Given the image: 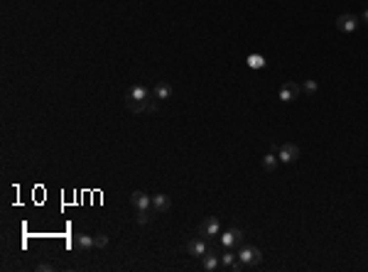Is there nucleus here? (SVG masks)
Wrapping results in <instances>:
<instances>
[{
    "mask_svg": "<svg viewBox=\"0 0 368 272\" xmlns=\"http://www.w3.org/2000/svg\"><path fill=\"white\" fill-rule=\"evenodd\" d=\"M150 98H152V91L143 83H135L125 91V108L133 111V113H143V111H147Z\"/></svg>",
    "mask_w": 368,
    "mask_h": 272,
    "instance_id": "nucleus-1",
    "label": "nucleus"
},
{
    "mask_svg": "<svg viewBox=\"0 0 368 272\" xmlns=\"http://www.w3.org/2000/svg\"><path fill=\"white\" fill-rule=\"evenodd\" d=\"M238 260L243 263V268H255V265L263 263V253H260V248H255V245H243V248L238 250Z\"/></svg>",
    "mask_w": 368,
    "mask_h": 272,
    "instance_id": "nucleus-2",
    "label": "nucleus"
},
{
    "mask_svg": "<svg viewBox=\"0 0 368 272\" xmlns=\"http://www.w3.org/2000/svg\"><path fill=\"white\" fill-rule=\"evenodd\" d=\"M359 20H361L359 15H354V12H344V15L336 17V30L344 32V35H351V32H356Z\"/></svg>",
    "mask_w": 368,
    "mask_h": 272,
    "instance_id": "nucleus-3",
    "label": "nucleus"
},
{
    "mask_svg": "<svg viewBox=\"0 0 368 272\" xmlns=\"http://www.w3.org/2000/svg\"><path fill=\"white\" fill-rule=\"evenodd\" d=\"M275 152H278V157H280V162H283V164H292V162L299 159V147H297L294 142H285V145H280Z\"/></svg>",
    "mask_w": 368,
    "mask_h": 272,
    "instance_id": "nucleus-4",
    "label": "nucleus"
},
{
    "mask_svg": "<svg viewBox=\"0 0 368 272\" xmlns=\"http://www.w3.org/2000/svg\"><path fill=\"white\" fill-rule=\"evenodd\" d=\"M199 235L202 238H214V235H221V223L216 216H209V218H204L202 221V226H199Z\"/></svg>",
    "mask_w": 368,
    "mask_h": 272,
    "instance_id": "nucleus-5",
    "label": "nucleus"
},
{
    "mask_svg": "<svg viewBox=\"0 0 368 272\" xmlns=\"http://www.w3.org/2000/svg\"><path fill=\"white\" fill-rule=\"evenodd\" d=\"M299 93H302V86H297L294 81H287V83H283V86H280L278 98H280L283 103H292V101L299 98Z\"/></svg>",
    "mask_w": 368,
    "mask_h": 272,
    "instance_id": "nucleus-6",
    "label": "nucleus"
},
{
    "mask_svg": "<svg viewBox=\"0 0 368 272\" xmlns=\"http://www.w3.org/2000/svg\"><path fill=\"white\" fill-rule=\"evenodd\" d=\"M211 248H209V243H206V238H192L189 243H187V253L192 255V258H204L206 253H209Z\"/></svg>",
    "mask_w": 368,
    "mask_h": 272,
    "instance_id": "nucleus-7",
    "label": "nucleus"
},
{
    "mask_svg": "<svg viewBox=\"0 0 368 272\" xmlns=\"http://www.w3.org/2000/svg\"><path fill=\"white\" fill-rule=\"evenodd\" d=\"M243 238H245V235H243L241 228H228V231L221 235V245H223V248H236V245L243 243Z\"/></svg>",
    "mask_w": 368,
    "mask_h": 272,
    "instance_id": "nucleus-8",
    "label": "nucleus"
},
{
    "mask_svg": "<svg viewBox=\"0 0 368 272\" xmlns=\"http://www.w3.org/2000/svg\"><path fill=\"white\" fill-rule=\"evenodd\" d=\"M221 268L223 270H233V272H241L243 270V263L238 260V253H231V248L221 255Z\"/></svg>",
    "mask_w": 368,
    "mask_h": 272,
    "instance_id": "nucleus-9",
    "label": "nucleus"
},
{
    "mask_svg": "<svg viewBox=\"0 0 368 272\" xmlns=\"http://www.w3.org/2000/svg\"><path fill=\"white\" fill-rule=\"evenodd\" d=\"M130 204L135 206L138 211H150L152 208V196L145 192H133L130 194Z\"/></svg>",
    "mask_w": 368,
    "mask_h": 272,
    "instance_id": "nucleus-10",
    "label": "nucleus"
},
{
    "mask_svg": "<svg viewBox=\"0 0 368 272\" xmlns=\"http://www.w3.org/2000/svg\"><path fill=\"white\" fill-rule=\"evenodd\" d=\"M152 96H155L157 101H167V98H172V86H169L167 81H160V83H155Z\"/></svg>",
    "mask_w": 368,
    "mask_h": 272,
    "instance_id": "nucleus-11",
    "label": "nucleus"
},
{
    "mask_svg": "<svg viewBox=\"0 0 368 272\" xmlns=\"http://www.w3.org/2000/svg\"><path fill=\"white\" fill-rule=\"evenodd\" d=\"M275 150H278V147H270V152L263 157V169H265V172H275L278 164H280V157H278Z\"/></svg>",
    "mask_w": 368,
    "mask_h": 272,
    "instance_id": "nucleus-12",
    "label": "nucleus"
},
{
    "mask_svg": "<svg viewBox=\"0 0 368 272\" xmlns=\"http://www.w3.org/2000/svg\"><path fill=\"white\" fill-rule=\"evenodd\" d=\"M152 211H155V213L169 211V196H167V194H155V196H152Z\"/></svg>",
    "mask_w": 368,
    "mask_h": 272,
    "instance_id": "nucleus-13",
    "label": "nucleus"
},
{
    "mask_svg": "<svg viewBox=\"0 0 368 272\" xmlns=\"http://www.w3.org/2000/svg\"><path fill=\"white\" fill-rule=\"evenodd\" d=\"M202 268H204V270H209V272L219 270V268H221V258H219V255H214V253L209 250V253L202 258Z\"/></svg>",
    "mask_w": 368,
    "mask_h": 272,
    "instance_id": "nucleus-14",
    "label": "nucleus"
},
{
    "mask_svg": "<svg viewBox=\"0 0 368 272\" xmlns=\"http://www.w3.org/2000/svg\"><path fill=\"white\" fill-rule=\"evenodd\" d=\"M74 245H76L79 250H91V248H93V235L79 233V235H74Z\"/></svg>",
    "mask_w": 368,
    "mask_h": 272,
    "instance_id": "nucleus-15",
    "label": "nucleus"
},
{
    "mask_svg": "<svg viewBox=\"0 0 368 272\" xmlns=\"http://www.w3.org/2000/svg\"><path fill=\"white\" fill-rule=\"evenodd\" d=\"M302 91H304L307 96H317V91H319V83H317L314 78H307V81L302 83Z\"/></svg>",
    "mask_w": 368,
    "mask_h": 272,
    "instance_id": "nucleus-16",
    "label": "nucleus"
},
{
    "mask_svg": "<svg viewBox=\"0 0 368 272\" xmlns=\"http://www.w3.org/2000/svg\"><path fill=\"white\" fill-rule=\"evenodd\" d=\"M248 67L250 69H263L265 67V59H263L260 54H250V57H248Z\"/></svg>",
    "mask_w": 368,
    "mask_h": 272,
    "instance_id": "nucleus-17",
    "label": "nucleus"
},
{
    "mask_svg": "<svg viewBox=\"0 0 368 272\" xmlns=\"http://www.w3.org/2000/svg\"><path fill=\"white\" fill-rule=\"evenodd\" d=\"M106 245H108V235H103V233L93 235V248H106Z\"/></svg>",
    "mask_w": 368,
    "mask_h": 272,
    "instance_id": "nucleus-18",
    "label": "nucleus"
},
{
    "mask_svg": "<svg viewBox=\"0 0 368 272\" xmlns=\"http://www.w3.org/2000/svg\"><path fill=\"white\" fill-rule=\"evenodd\" d=\"M135 221H138L140 226H145V223H150V211H138V216H135Z\"/></svg>",
    "mask_w": 368,
    "mask_h": 272,
    "instance_id": "nucleus-19",
    "label": "nucleus"
},
{
    "mask_svg": "<svg viewBox=\"0 0 368 272\" xmlns=\"http://www.w3.org/2000/svg\"><path fill=\"white\" fill-rule=\"evenodd\" d=\"M54 270V265H49V263H37L35 265V272H52Z\"/></svg>",
    "mask_w": 368,
    "mask_h": 272,
    "instance_id": "nucleus-20",
    "label": "nucleus"
},
{
    "mask_svg": "<svg viewBox=\"0 0 368 272\" xmlns=\"http://www.w3.org/2000/svg\"><path fill=\"white\" fill-rule=\"evenodd\" d=\"M361 20H364V22H368V7H366V10H364V15H361Z\"/></svg>",
    "mask_w": 368,
    "mask_h": 272,
    "instance_id": "nucleus-21",
    "label": "nucleus"
}]
</instances>
